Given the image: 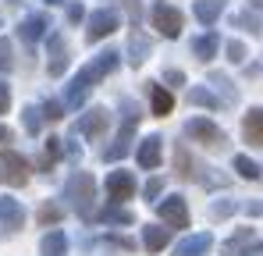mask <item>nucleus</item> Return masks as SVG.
Segmentation results:
<instances>
[{
	"label": "nucleus",
	"instance_id": "obj_33",
	"mask_svg": "<svg viewBox=\"0 0 263 256\" xmlns=\"http://www.w3.org/2000/svg\"><path fill=\"white\" fill-rule=\"evenodd\" d=\"M160 189H164V181H160V178H149L142 192H146V199H157V196H160Z\"/></svg>",
	"mask_w": 263,
	"mask_h": 256
},
{
	"label": "nucleus",
	"instance_id": "obj_21",
	"mask_svg": "<svg viewBox=\"0 0 263 256\" xmlns=\"http://www.w3.org/2000/svg\"><path fill=\"white\" fill-rule=\"evenodd\" d=\"M142 242H146V249H149V253H160V249L171 242V228L153 224V228H146V231H142Z\"/></svg>",
	"mask_w": 263,
	"mask_h": 256
},
{
	"label": "nucleus",
	"instance_id": "obj_3",
	"mask_svg": "<svg viewBox=\"0 0 263 256\" xmlns=\"http://www.w3.org/2000/svg\"><path fill=\"white\" fill-rule=\"evenodd\" d=\"M149 18H153V29H157L160 36H167V40H178V36H181L185 18H181V11H178L175 4L157 0V4H153V11H149Z\"/></svg>",
	"mask_w": 263,
	"mask_h": 256
},
{
	"label": "nucleus",
	"instance_id": "obj_24",
	"mask_svg": "<svg viewBox=\"0 0 263 256\" xmlns=\"http://www.w3.org/2000/svg\"><path fill=\"white\" fill-rule=\"evenodd\" d=\"M231 25H235V29H246V32H260L263 14L260 11H235V14H231Z\"/></svg>",
	"mask_w": 263,
	"mask_h": 256
},
{
	"label": "nucleus",
	"instance_id": "obj_18",
	"mask_svg": "<svg viewBox=\"0 0 263 256\" xmlns=\"http://www.w3.org/2000/svg\"><path fill=\"white\" fill-rule=\"evenodd\" d=\"M103 128H107V111H103V107H92L89 114H82V118H79L75 132H82V135H100Z\"/></svg>",
	"mask_w": 263,
	"mask_h": 256
},
{
	"label": "nucleus",
	"instance_id": "obj_14",
	"mask_svg": "<svg viewBox=\"0 0 263 256\" xmlns=\"http://www.w3.org/2000/svg\"><path fill=\"white\" fill-rule=\"evenodd\" d=\"M160 142H164L160 135H149V139L139 142V153H135V157H139V168L153 171L157 164H160Z\"/></svg>",
	"mask_w": 263,
	"mask_h": 256
},
{
	"label": "nucleus",
	"instance_id": "obj_35",
	"mask_svg": "<svg viewBox=\"0 0 263 256\" xmlns=\"http://www.w3.org/2000/svg\"><path fill=\"white\" fill-rule=\"evenodd\" d=\"M231 210H235V203H214V210H210V213H214V217H228Z\"/></svg>",
	"mask_w": 263,
	"mask_h": 256
},
{
	"label": "nucleus",
	"instance_id": "obj_1",
	"mask_svg": "<svg viewBox=\"0 0 263 256\" xmlns=\"http://www.w3.org/2000/svg\"><path fill=\"white\" fill-rule=\"evenodd\" d=\"M118 61H121V53H118V50H103V53H96L86 68L71 79V85L64 89V107H68V111H79V107L86 103L89 89L100 82V79H107V75L118 68Z\"/></svg>",
	"mask_w": 263,
	"mask_h": 256
},
{
	"label": "nucleus",
	"instance_id": "obj_30",
	"mask_svg": "<svg viewBox=\"0 0 263 256\" xmlns=\"http://www.w3.org/2000/svg\"><path fill=\"white\" fill-rule=\"evenodd\" d=\"M53 221H61V207L57 203H46L43 210H40V224H53Z\"/></svg>",
	"mask_w": 263,
	"mask_h": 256
},
{
	"label": "nucleus",
	"instance_id": "obj_16",
	"mask_svg": "<svg viewBox=\"0 0 263 256\" xmlns=\"http://www.w3.org/2000/svg\"><path fill=\"white\" fill-rule=\"evenodd\" d=\"M224 7H228V0H196L192 14L199 18V25H206V29H210V25L220 18V11H224Z\"/></svg>",
	"mask_w": 263,
	"mask_h": 256
},
{
	"label": "nucleus",
	"instance_id": "obj_40",
	"mask_svg": "<svg viewBox=\"0 0 263 256\" xmlns=\"http://www.w3.org/2000/svg\"><path fill=\"white\" fill-rule=\"evenodd\" d=\"M253 4H260V0H253Z\"/></svg>",
	"mask_w": 263,
	"mask_h": 256
},
{
	"label": "nucleus",
	"instance_id": "obj_12",
	"mask_svg": "<svg viewBox=\"0 0 263 256\" xmlns=\"http://www.w3.org/2000/svg\"><path fill=\"white\" fill-rule=\"evenodd\" d=\"M242 139L249 146H263V107H253L242 121Z\"/></svg>",
	"mask_w": 263,
	"mask_h": 256
},
{
	"label": "nucleus",
	"instance_id": "obj_20",
	"mask_svg": "<svg viewBox=\"0 0 263 256\" xmlns=\"http://www.w3.org/2000/svg\"><path fill=\"white\" fill-rule=\"evenodd\" d=\"M149 100H153V114H157V118H167L171 107H175V96L157 82H149Z\"/></svg>",
	"mask_w": 263,
	"mask_h": 256
},
{
	"label": "nucleus",
	"instance_id": "obj_26",
	"mask_svg": "<svg viewBox=\"0 0 263 256\" xmlns=\"http://www.w3.org/2000/svg\"><path fill=\"white\" fill-rule=\"evenodd\" d=\"M235 171L242 174V178H249V181H256V178H263V168L256 164V160H249V157H235Z\"/></svg>",
	"mask_w": 263,
	"mask_h": 256
},
{
	"label": "nucleus",
	"instance_id": "obj_25",
	"mask_svg": "<svg viewBox=\"0 0 263 256\" xmlns=\"http://www.w3.org/2000/svg\"><path fill=\"white\" fill-rule=\"evenodd\" d=\"M40 253H43V256H64V253H68V239H64V231H50V235H43Z\"/></svg>",
	"mask_w": 263,
	"mask_h": 256
},
{
	"label": "nucleus",
	"instance_id": "obj_27",
	"mask_svg": "<svg viewBox=\"0 0 263 256\" xmlns=\"http://www.w3.org/2000/svg\"><path fill=\"white\" fill-rule=\"evenodd\" d=\"M100 221H107V224H132V213L125 207H107L100 213Z\"/></svg>",
	"mask_w": 263,
	"mask_h": 256
},
{
	"label": "nucleus",
	"instance_id": "obj_7",
	"mask_svg": "<svg viewBox=\"0 0 263 256\" xmlns=\"http://www.w3.org/2000/svg\"><path fill=\"white\" fill-rule=\"evenodd\" d=\"M114 29H121V18H118L114 11H92V14H89L86 36H89V43H96V40H103V36H110Z\"/></svg>",
	"mask_w": 263,
	"mask_h": 256
},
{
	"label": "nucleus",
	"instance_id": "obj_37",
	"mask_svg": "<svg viewBox=\"0 0 263 256\" xmlns=\"http://www.w3.org/2000/svg\"><path fill=\"white\" fill-rule=\"evenodd\" d=\"M68 18H71V22H82V4H71V7H68Z\"/></svg>",
	"mask_w": 263,
	"mask_h": 256
},
{
	"label": "nucleus",
	"instance_id": "obj_5",
	"mask_svg": "<svg viewBox=\"0 0 263 256\" xmlns=\"http://www.w3.org/2000/svg\"><path fill=\"white\" fill-rule=\"evenodd\" d=\"M0 178L7 181V185H25L29 181V160L22 157V153H14V150H4L0 153Z\"/></svg>",
	"mask_w": 263,
	"mask_h": 256
},
{
	"label": "nucleus",
	"instance_id": "obj_2",
	"mask_svg": "<svg viewBox=\"0 0 263 256\" xmlns=\"http://www.w3.org/2000/svg\"><path fill=\"white\" fill-rule=\"evenodd\" d=\"M64 196H68V203L75 207V213H79L82 221H92V199H96V181H92V174L75 171V174L68 178V185H64Z\"/></svg>",
	"mask_w": 263,
	"mask_h": 256
},
{
	"label": "nucleus",
	"instance_id": "obj_8",
	"mask_svg": "<svg viewBox=\"0 0 263 256\" xmlns=\"http://www.w3.org/2000/svg\"><path fill=\"white\" fill-rule=\"evenodd\" d=\"M185 135H192V139H199V142H206V146H220V142H224V132H220L214 121H206V118L185 121Z\"/></svg>",
	"mask_w": 263,
	"mask_h": 256
},
{
	"label": "nucleus",
	"instance_id": "obj_23",
	"mask_svg": "<svg viewBox=\"0 0 263 256\" xmlns=\"http://www.w3.org/2000/svg\"><path fill=\"white\" fill-rule=\"evenodd\" d=\"M189 100H192L196 107H210V111H220V107H224V100L214 96L210 85H206V89H203V85H192V89H189Z\"/></svg>",
	"mask_w": 263,
	"mask_h": 256
},
{
	"label": "nucleus",
	"instance_id": "obj_38",
	"mask_svg": "<svg viewBox=\"0 0 263 256\" xmlns=\"http://www.w3.org/2000/svg\"><path fill=\"white\" fill-rule=\"evenodd\" d=\"M0 142H11V132H7L4 125H0Z\"/></svg>",
	"mask_w": 263,
	"mask_h": 256
},
{
	"label": "nucleus",
	"instance_id": "obj_11",
	"mask_svg": "<svg viewBox=\"0 0 263 256\" xmlns=\"http://www.w3.org/2000/svg\"><path fill=\"white\" fill-rule=\"evenodd\" d=\"M25 224V210L18 199H0V231H18Z\"/></svg>",
	"mask_w": 263,
	"mask_h": 256
},
{
	"label": "nucleus",
	"instance_id": "obj_34",
	"mask_svg": "<svg viewBox=\"0 0 263 256\" xmlns=\"http://www.w3.org/2000/svg\"><path fill=\"white\" fill-rule=\"evenodd\" d=\"M7 107H11V89L7 82H0V114H7Z\"/></svg>",
	"mask_w": 263,
	"mask_h": 256
},
{
	"label": "nucleus",
	"instance_id": "obj_6",
	"mask_svg": "<svg viewBox=\"0 0 263 256\" xmlns=\"http://www.w3.org/2000/svg\"><path fill=\"white\" fill-rule=\"evenodd\" d=\"M157 213H160V221L171 224V228H189V207H185L181 196H167V199H160V203H157Z\"/></svg>",
	"mask_w": 263,
	"mask_h": 256
},
{
	"label": "nucleus",
	"instance_id": "obj_19",
	"mask_svg": "<svg viewBox=\"0 0 263 256\" xmlns=\"http://www.w3.org/2000/svg\"><path fill=\"white\" fill-rule=\"evenodd\" d=\"M249 242H253V228H238V235H235V239H228L220 253H224V256H253Z\"/></svg>",
	"mask_w": 263,
	"mask_h": 256
},
{
	"label": "nucleus",
	"instance_id": "obj_17",
	"mask_svg": "<svg viewBox=\"0 0 263 256\" xmlns=\"http://www.w3.org/2000/svg\"><path fill=\"white\" fill-rule=\"evenodd\" d=\"M146 57H149V36L139 32V29H132V36H128V64L139 68Z\"/></svg>",
	"mask_w": 263,
	"mask_h": 256
},
{
	"label": "nucleus",
	"instance_id": "obj_31",
	"mask_svg": "<svg viewBox=\"0 0 263 256\" xmlns=\"http://www.w3.org/2000/svg\"><path fill=\"white\" fill-rule=\"evenodd\" d=\"M43 118H50V121L64 118V103H57V100H46V103H43Z\"/></svg>",
	"mask_w": 263,
	"mask_h": 256
},
{
	"label": "nucleus",
	"instance_id": "obj_29",
	"mask_svg": "<svg viewBox=\"0 0 263 256\" xmlns=\"http://www.w3.org/2000/svg\"><path fill=\"white\" fill-rule=\"evenodd\" d=\"M14 68V53H11V43L0 40V71H11Z\"/></svg>",
	"mask_w": 263,
	"mask_h": 256
},
{
	"label": "nucleus",
	"instance_id": "obj_4",
	"mask_svg": "<svg viewBox=\"0 0 263 256\" xmlns=\"http://www.w3.org/2000/svg\"><path fill=\"white\" fill-rule=\"evenodd\" d=\"M135 125H139V111H135V103L125 100V125L118 132V139H114V146H107V153H103V160H121L125 153L132 150V139H135Z\"/></svg>",
	"mask_w": 263,
	"mask_h": 256
},
{
	"label": "nucleus",
	"instance_id": "obj_32",
	"mask_svg": "<svg viewBox=\"0 0 263 256\" xmlns=\"http://www.w3.org/2000/svg\"><path fill=\"white\" fill-rule=\"evenodd\" d=\"M228 61H235V64H238V61H246V46H242V43H228Z\"/></svg>",
	"mask_w": 263,
	"mask_h": 256
},
{
	"label": "nucleus",
	"instance_id": "obj_10",
	"mask_svg": "<svg viewBox=\"0 0 263 256\" xmlns=\"http://www.w3.org/2000/svg\"><path fill=\"white\" fill-rule=\"evenodd\" d=\"M214 246V235L210 231H199V235H189L175 246V256H206Z\"/></svg>",
	"mask_w": 263,
	"mask_h": 256
},
{
	"label": "nucleus",
	"instance_id": "obj_22",
	"mask_svg": "<svg viewBox=\"0 0 263 256\" xmlns=\"http://www.w3.org/2000/svg\"><path fill=\"white\" fill-rule=\"evenodd\" d=\"M217 46H220L217 32H203L199 40H192V53H196L199 61H214V53H217Z\"/></svg>",
	"mask_w": 263,
	"mask_h": 256
},
{
	"label": "nucleus",
	"instance_id": "obj_9",
	"mask_svg": "<svg viewBox=\"0 0 263 256\" xmlns=\"http://www.w3.org/2000/svg\"><path fill=\"white\" fill-rule=\"evenodd\" d=\"M132 192H135V178H132V171H110V174H107V196H110L114 203L132 199Z\"/></svg>",
	"mask_w": 263,
	"mask_h": 256
},
{
	"label": "nucleus",
	"instance_id": "obj_28",
	"mask_svg": "<svg viewBox=\"0 0 263 256\" xmlns=\"http://www.w3.org/2000/svg\"><path fill=\"white\" fill-rule=\"evenodd\" d=\"M22 118H25V132H29V135H36V132L43 128V111H40V107H25Z\"/></svg>",
	"mask_w": 263,
	"mask_h": 256
},
{
	"label": "nucleus",
	"instance_id": "obj_36",
	"mask_svg": "<svg viewBox=\"0 0 263 256\" xmlns=\"http://www.w3.org/2000/svg\"><path fill=\"white\" fill-rule=\"evenodd\" d=\"M164 79H167V82H175V85L185 82V75H181V71H175V68H167V75H164Z\"/></svg>",
	"mask_w": 263,
	"mask_h": 256
},
{
	"label": "nucleus",
	"instance_id": "obj_15",
	"mask_svg": "<svg viewBox=\"0 0 263 256\" xmlns=\"http://www.w3.org/2000/svg\"><path fill=\"white\" fill-rule=\"evenodd\" d=\"M46 29H50V18H46V14H29V18L18 25V36L25 43H36V40L46 36Z\"/></svg>",
	"mask_w": 263,
	"mask_h": 256
},
{
	"label": "nucleus",
	"instance_id": "obj_13",
	"mask_svg": "<svg viewBox=\"0 0 263 256\" xmlns=\"http://www.w3.org/2000/svg\"><path fill=\"white\" fill-rule=\"evenodd\" d=\"M64 68H68V46H64V40L53 32V36H50V64H46V71H50L53 79H61Z\"/></svg>",
	"mask_w": 263,
	"mask_h": 256
},
{
	"label": "nucleus",
	"instance_id": "obj_39",
	"mask_svg": "<svg viewBox=\"0 0 263 256\" xmlns=\"http://www.w3.org/2000/svg\"><path fill=\"white\" fill-rule=\"evenodd\" d=\"M46 4H64V0H46Z\"/></svg>",
	"mask_w": 263,
	"mask_h": 256
}]
</instances>
